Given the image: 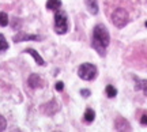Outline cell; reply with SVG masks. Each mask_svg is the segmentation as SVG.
<instances>
[{
    "instance_id": "cell-12",
    "label": "cell",
    "mask_w": 147,
    "mask_h": 132,
    "mask_svg": "<svg viewBox=\"0 0 147 132\" xmlns=\"http://www.w3.org/2000/svg\"><path fill=\"white\" fill-rule=\"evenodd\" d=\"M94 119H95V112L91 108H87L86 112H84V120H86V123L94 121Z\"/></svg>"
},
{
    "instance_id": "cell-1",
    "label": "cell",
    "mask_w": 147,
    "mask_h": 132,
    "mask_svg": "<svg viewBox=\"0 0 147 132\" xmlns=\"http://www.w3.org/2000/svg\"><path fill=\"white\" fill-rule=\"evenodd\" d=\"M110 41V36L106 26L104 25H97L93 30V41H91V45L97 52L100 53L101 56L105 55V49L108 48Z\"/></svg>"
},
{
    "instance_id": "cell-7",
    "label": "cell",
    "mask_w": 147,
    "mask_h": 132,
    "mask_svg": "<svg viewBox=\"0 0 147 132\" xmlns=\"http://www.w3.org/2000/svg\"><path fill=\"white\" fill-rule=\"evenodd\" d=\"M25 53H29L30 56H32L34 60H36V63L38 64V65H45V61H44V59L41 57V55L37 52L36 49H33V48H27L26 51H25Z\"/></svg>"
},
{
    "instance_id": "cell-9",
    "label": "cell",
    "mask_w": 147,
    "mask_h": 132,
    "mask_svg": "<svg viewBox=\"0 0 147 132\" xmlns=\"http://www.w3.org/2000/svg\"><path fill=\"white\" fill-rule=\"evenodd\" d=\"M86 5H87L89 11L93 15L98 14V3H97V0H86Z\"/></svg>"
},
{
    "instance_id": "cell-14",
    "label": "cell",
    "mask_w": 147,
    "mask_h": 132,
    "mask_svg": "<svg viewBox=\"0 0 147 132\" xmlns=\"http://www.w3.org/2000/svg\"><path fill=\"white\" fill-rule=\"evenodd\" d=\"M8 49V42H7V40L3 34H0V53L1 52H5Z\"/></svg>"
},
{
    "instance_id": "cell-10",
    "label": "cell",
    "mask_w": 147,
    "mask_h": 132,
    "mask_svg": "<svg viewBox=\"0 0 147 132\" xmlns=\"http://www.w3.org/2000/svg\"><path fill=\"white\" fill-rule=\"evenodd\" d=\"M61 7V0H48L47 1V8L52 11H57Z\"/></svg>"
},
{
    "instance_id": "cell-2",
    "label": "cell",
    "mask_w": 147,
    "mask_h": 132,
    "mask_svg": "<svg viewBox=\"0 0 147 132\" xmlns=\"http://www.w3.org/2000/svg\"><path fill=\"white\" fill-rule=\"evenodd\" d=\"M97 74H98L97 67L91 63H83L78 68L79 78L83 79V80H94L95 76H97Z\"/></svg>"
},
{
    "instance_id": "cell-5",
    "label": "cell",
    "mask_w": 147,
    "mask_h": 132,
    "mask_svg": "<svg viewBox=\"0 0 147 132\" xmlns=\"http://www.w3.org/2000/svg\"><path fill=\"white\" fill-rule=\"evenodd\" d=\"M38 40H40L38 36L26 34V33H16V36H14V38H12L14 42H22V41H38Z\"/></svg>"
},
{
    "instance_id": "cell-15",
    "label": "cell",
    "mask_w": 147,
    "mask_h": 132,
    "mask_svg": "<svg viewBox=\"0 0 147 132\" xmlns=\"http://www.w3.org/2000/svg\"><path fill=\"white\" fill-rule=\"evenodd\" d=\"M8 25V15L5 12H0V26L4 27Z\"/></svg>"
},
{
    "instance_id": "cell-8",
    "label": "cell",
    "mask_w": 147,
    "mask_h": 132,
    "mask_svg": "<svg viewBox=\"0 0 147 132\" xmlns=\"http://www.w3.org/2000/svg\"><path fill=\"white\" fill-rule=\"evenodd\" d=\"M115 128L117 129V131H125V129L127 131H129V129H131V125H129L125 120L117 119V121H116V124H115Z\"/></svg>"
},
{
    "instance_id": "cell-17",
    "label": "cell",
    "mask_w": 147,
    "mask_h": 132,
    "mask_svg": "<svg viewBox=\"0 0 147 132\" xmlns=\"http://www.w3.org/2000/svg\"><path fill=\"white\" fill-rule=\"evenodd\" d=\"M55 87H56V90H57V91H63V90H64V83H63V82H57Z\"/></svg>"
},
{
    "instance_id": "cell-19",
    "label": "cell",
    "mask_w": 147,
    "mask_h": 132,
    "mask_svg": "<svg viewBox=\"0 0 147 132\" xmlns=\"http://www.w3.org/2000/svg\"><path fill=\"white\" fill-rule=\"evenodd\" d=\"M140 123H142V125H147V116H143Z\"/></svg>"
},
{
    "instance_id": "cell-18",
    "label": "cell",
    "mask_w": 147,
    "mask_h": 132,
    "mask_svg": "<svg viewBox=\"0 0 147 132\" xmlns=\"http://www.w3.org/2000/svg\"><path fill=\"white\" fill-rule=\"evenodd\" d=\"M80 94L83 95L84 98H87V97H90V91L89 90H82V91H80Z\"/></svg>"
},
{
    "instance_id": "cell-20",
    "label": "cell",
    "mask_w": 147,
    "mask_h": 132,
    "mask_svg": "<svg viewBox=\"0 0 147 132\" xmlns=\"http://www.w3.org/2000/svg\"><path fill=\"white\" fill-rule=\"evenodd\" d=\"M144 25H146V27H147V21H146V23H144Z\"/></svg>"
},
{
    "instance_id": "cell-13",
    "label": "cell",
    "mask_w": 147,
    "mask_h": 132,
    "mask_svg": "<svg viewBox=\"0 0 147 132\" xmlns=\"http://www.w3.org/2000/svg\"><path fill=\"white\" fill-rule=\"evenodd\" d=\"M105 91H106V95H108L109 98H115L116 95H117V90H116L115 86H112V85H108V86H106Z\"/></svg>"
},
{
    "instance_id": "cell-3",
    "label": "cell",
    "mask_w": 147,
    "mask_h": 132,
    "mask_svg": "<svg viewBox=\"0 0 147 132\" xmlns=\"http://www.w3.org/2000/svg\"><path fill=\"white\" fill-rule=\"evenodd\" d=\"M68 30L67 23V14L64 11H56L55 14V32L57 34H65Z\"/></svg>"
},
{
    "instance_id": "cell-4",
    "label": "cell",
    "mask_w": 147,
    "mask_h": 132,
    "mask_svg": "<svg viewBox=\"0 0 147 132\" xmlns=\"http://www.w3.org/2000/svg\"><path fill=\"white\" fill-rule=\"evenodd\" d=\"M110 19H112V23H113L116 27L123 29V27L128 23V12H127L124 8H117V10H115L112 12Z\"/></svg>"
},
{
    "instance_id": "cell-6",
    "label": "cell",
    "mask_w": 147,
    "mask_h": 132,
    "mask_svg": "<svg viewBox=\"0 0 147 132\" xmlns=\"http://www.w3.org/2000/svg\"><path fill=\"white\" fill-rule=\"evenodd\" d=\"M29 86L30 87H33V89H40L42 86V79H41V76L40 75H37V74H33L29 76Z\"/></svg>"
},
{
    "instance_id": "cell-11",
    "label": "cell",
    "mask_w": 147,
    "mask_h": 132,
    "mask_svg": "<svg viewBox=\"0 0 147 132\" xmlns=\"http://www.w3.org/2000/svg\"><path fill=\"white\" fill-rule=\"evenodd\" d=\"M135 90H142L143 93L147 95V80H135Z\"/></svg>"
},
{
    "instance_id": "cell-16",
    "label": "cell",
    "mask_w": 147,
    "mask_h": 132,
    "mask_svg": "<svg viewBox=\"0 0 147 132\" xmlns=\"http://www.w3.org/2000/svg\"><path fill=\"white\" fill-rule=\"evenodd\" d=\"M5 128H7V121H5V119L3 116H0V132L4 131Z\"/></svg>"
}]
</instances>
